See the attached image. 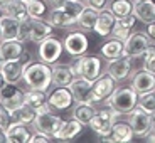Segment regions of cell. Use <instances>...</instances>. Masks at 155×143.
I'll list each match as a JSON object with an SVG mask.
<instances>
[{
	"label": "cell",
	"mask_w": 155,
	"mask_h": 143,
	"mask_svg": "<svg viewBox=\"0 0 155 143\" xmlns=\"http://www.w3.org/2000/svg\"><path fill=\"white\" fill-rule=\"evenodd\" d=\"M4 15H5V8H4V7H0V19H2Z\"/></svg>",
	"instance_id": "obj_50"
},
{
	"label": "cell",
	"mask_w": 155,
	"mask_h": 143,
	"mask_svg": "<svg viewBox=\"0 0 155 143\" xmlns=\"http://www.w3.org/2000/svg\"><path fill=\"white\" fill-rule=\"evenodd\" d=\"M24 2H31V0H24Z\"/></svg>",
	"instance_id": "obj_54"
},
{
	"label": "cell",
	"mask_w": 155,
	"mask_h": 143,
	"mask_svg": "<svg viewBox=\"0 0 155 143\" xmlns=\"http://www.w3.org/2000/svg\"><path fill=\"white\" fill-rule=\"evenodd\" d=\"M24 103L27 106H31L32 109H35L37 113H47L52 109L49 101H47L46 91H41V89L29 88L27 91H24Z\"/></svg>",
	"instance_id": "obj_15"
},
{
	"label": "cell",
	"mask_w": 155,
	"mask_h": 143,
	"mask_svg": "<svg viewBox=\"0 0 155 143\" xmlns=\"http://www.w3.org/2000/svg\"><path fill=\"white\" fill-rule=\"evenodd\" d=\"M47 101L52 109H58V111H64V109H69L71 106L76 103L74 96L71 93V89L68 86H56L49 94H47Z\"/></svg>",
	"instance_id": "obj_11"
},
{
	"label": "cell",
	"mask_w": 155,
	"mask_h": 143,
	"mask_svg": "<svg viewBox=\"0 0 155 143\" xmlns=\"http://www.w3.org/2000/svg\"><path fill=\"white\" fill-rule=\"evenodd\" d=\"M130 86H132L138 94L155 91V74L150 73V71H147V69L137 71V73L132 76V83H130Z\"/></svg>",
	"instance_id": "obj_17"
},
{
	"label": "cell",
	"mask_w": 155,
	"mask_h": 143,
	"mask_svg": "<svg viewBox=\"0 0 155 143\" xmlns=\"http://www.w3.org/2000/svg\"><path fill=\"white\" fill-rule=\"evenodd\" d=\"M128 123L133 130V135L143 138L148 133L152 126H153V120H152V115L147 111H143L142 108H133L132 111L128 113Z\"/></svg>",
	"instance_id": "obj_8"
},
{
	"label": "cell",
	"mask_w": 155,
	"mask_h": 143,
	"mask_svg": "<svg viewBox=\"0 0 155 143\" xmlns=\"http://www.w3.org/2000/svg\"><path fill=\"white\" fill-rule=\"evenodd\" d=\"M152 120H153V125H155V111L152 113Z\"/></svg>",
	"instance_id": "obj_52"
},
{
	"label": "cell",
	"mask_w": 155,
	"mask_h": 143,
	"mask_svg": "<svg viewBox=\"0 0 155 143\" xmlns=\"http://www.w3.org/2000/svg\"><path fill=\"white\" fill-rule=\"evenodd\" d=\"M62 50H64V44L59 41V39L56 37H47L46 41H42V42L39 44L37 47V56H39V61L46 62V64H54V62H58V59L61 57Z\"/></svg>",
	"instance_id": "obj_7"
},
{
	"label": "cell",
	"mask_w": 155,
	"mask_h": 143,
	"mask_svg": "<svg viewBox=\"0 0 155 143\" xmlns=\"http://www.w3.org/2000/svg\"><path fill=\"white\" fill-rule=\"evenodd\" d=\"M4 140L8 143H25L31 140V132L27 130V125L19 123V121H12L5 126L4 130Z\"/></svg>",
	"instance_id": "obj_18"
},
{
	"label": "cell",
	"mask_w": 155,
	"mask_h": 143,
	"mask_svg": "<svg viewBox=\"0 0 155 143\" xmlns=\"http://www.w3.org/2000/svg\"><path fill=\"white\" fill-rule=\"evenodd\" d=\"M137 19L135 15H127V17H121V19H116V24L115 27H121V29H133V25H135Z\"/></svg>",
	"instance_id": "obj_39"
},
{
	"label": "cell",
	"mask_w": 155,
	"mask_h": 143,
	"mask_svg": "<svg viewBox=\"0 0 155 143\" xmlns=\"http://www.w3.org/2000/svg\"><path fill=\"white\" fill-rule=\"evenodd\" d=\"M64 2H66V0H49V4L52 5V7H62Z\"/></svg>",
	"instance_id": "obj_47"
},
{
	"label": "cell",
	"mask_w": 155,
	"mask_h": 143,
	"mask_svg": "<svg viewBox=\"0 0 155 143\" xmlns=\"http://www.w3.org/2000/svg\"><path fill=\"white\" fill-rule=\"evenodd\" d=\"M8 2H10V0H0V7H4V8H5V5H7Z\"/></svg>",
	"instance_id": "obj_49"
},
{
	"label": "cell",
	"mask_w": 155,
	"mask_h": 143,
	"mask_svg": "<svg viewBox=\"0 0 155 143\" xmlns=\"http://www.w3.org/2000/svg\"><path fill=\"white\" fill-rule=\"evenodd\" d=\"M143 69L155 74V44H150L147 52L143 54Z\"/></svg>",
	"instance_id": "obj_37"
},
{
	"label": "cell",
	"mask_w": 155,
	"mask_h": 143,
	"mask_svg": "<svg viewBox=\"0 0 155 143\" xmlns=\"http://www.w3.org/2000/svg\"><path fill=\"white\" fill-rule=\"evenodd\" d=\"M51 138H52L51 135L42 133V132H37V130H35L34 135H31V140H29V141H32V143H47V141H51Z\"/></svg>",
	"instance_id": "obj_42"
},
{
	"label": "cell",
	"mask_w": 155,
	"mask_h": 143,
	"mask_svg": "<svg viewBox=\"0 0 155 143\" xmlns=\"http://www.w3.org/2000/svg\"><path fill=\"white\" fill-rule=\"evenodd\" d=\"M123 44L120 39H115L111 37L110 41H106V42L101 44V56L105 59H116V57H120L121 52H123Z\"/></svg>",
	"instance_id": "obj_31"
},
{
	"label": "cell",
	"mask_w": 155,
	"mask_h": 143,
	"mask_svg": "<svg viewBox=\"0 0 155 143\" xmlns=\"http://www.w3.org/2000/svg\"><path fill=\"white\" fill-rule=\"evenodd\" d=\"M20 61H22L24 64H25V66H27V64H31V62H32V54H31V52H29L27 49H25V50H24V52H22V56H20Z\"/></svg>",
	"instance_id": "obj_45"
},
{
	"label": "cell",
	"mask_w": 155,
	"mask_h": 143,
	"mask_svg": "<svg viewBox=\"0 0 155 143\" xmlns=\"http://www.w3.org/2000/svg\"><path fill=\"white\" fill-rule=\"evenodd\" d=\"M8 118H10V115L7 113V109L2 106V103H0V126L5 130V126L8 125Z\"/></svg>",
	"instance_id": "obj_43"
},
{
	"label": "cell",
	"mask_w": 155,
	"mask_h": 143,
	"mask_svg": "<svg viewBox=\"0 0 155 143\" xmlns=\"http://www.w3.org/2000/svg\"><path fill=\"white\" fill-rule=\"evenodd\" d=\"M132 35V29H121V27H113L111 31V37L115 39H120L121 42H125L128 37Z\"/></svg>",
	"instance_id": "obj_41"
},
{
	"label": "cell",
	"mask_w": 155,
	"mask_h": 143,
	"mask_svg": "<svg viewBox=\"0 0 155 143\" xmlns=\"http://www.w3.org/2000/svg\"><path fill=\"white\" fill-rule=\"evenodd\" d=\"M52 32H54V25L49 20L34 19V22H32V31H31V41L35 44H41L47 37H51Z\"/></svg>",
	"instance_id": "obj_24"
},
{
	"label": "cell",
	"mask_w": 155,
	"mask_h": 143,
	"mask_svg": "<svg viewBox=\"0 0 155 143\" xmlns=\"http://www.w3.org/2000/svg\"><path fill=\"white\" fill-rule=\"evenodd\" d=\"M25 50L24 42L19 39H10V41H0V59L2 61H12L19 59L22 52Z\"/></svg>",
	"instance_id": "obj_21"
},
{
	"label": "cell",
	"mask_w": 155,
	"mask_h": 143,
	"mask_svg": "<svg viewBox=\"0 0 155 143\" xmlns=\"http://www.w3.org/2000/svg\"><path fill=\"white\" fill-rule=\"evenodd\" d=\"M143 138L147 140V141H155V125L150 128V130H148V133L143 136Z\"/></svg>",
	"instance_id": "obj_46"
},
{
	"label": "cell",
	"mask_w": 155,
	"mask_h": 143,
	"mask_svg": "<svg viewBox=\"0 0 155 143\" xmlns=\"http://www.w3.org/2000/svg\"><path fill=\"white\" fill-rule=\"evenodd\" d=\"M27 8H29V15L32 19H42L47 10V4L44 0H31V2H27Z\"/></svg>",
	"instance_id": "obj_34"
},
{
	"label": "cell",
	"mask_w": 155,
	"mask_h": 143,
	"mask_svg": "<svg viewBox=\"0 0 155 143\" xmlns=\"http://www.w3.org/2000/svg\"><path fill=\"white\" fill-rule=\"evenodd\" d=\"M5 14L14 19H17L19 22L31 19L29 15V8H27V2L24 0H10L7 5H5Z\"/></svg>",
	"instance_id": "obj_30"
},
{
	"label": "cell",
	"mask_w": 155,
	"mask_h": 143,
	"mask_svg": "<svg viewBox=\"0 0 155 143\" xmlns=\"http://www.w3.org/2000/svg\"><path fill=\"white\" fill-rule=\"evenodd\" d=\"M73 67H74L76 76L84 77L88 81H96L101 76V73H103L101 59L98 56H91V54H83L79 57H76Z\"/></svg>",
	"instance_id": "obj_4"
},
{
	"label": "cell",
	"mask_w": 155,
	"mask_h": 143,
	"mask_svg": "<svg viewBox=\"0 0 155 143\" xmlns=\"http://www.w3.org/2000/svg\"><path fill=\"white\" fill-rule=\"evenodd\" d=\"M47 20H49L54 27H59V29H69V27H73V25H76V19H73L62 7H52Z\"/></svg>",
	"instance_id": "obj_27"
},
{
	"label": "cell",
	"mask_w": 155,
	"mask_h": 143,
	"mask_svg": "<svg viewBox=\"0 0 155 143\" xmlns=\"http://www.w3.org/2000/svg\"><path fill=\"white\" fill-rule=\"evenodd\" d=\"M84 4H86V7H91L96 12H101L105 8H108L110 0H84Z\"/></svg>",
	"instance_id": "obj_40"
},
{
	"label": "cell",
	"mask_w": 155,
	"mask_h": 143,
	"mask_svg": "<svg viewBox=\"0 0 155 143\" xmlns=\"http://www.w3.org/2000/svg\"><path fill=\"white\" fill-rule=\"evenodd\" d=\"M133 2H140V0H133Z\"/></svg>",
	"instance_id": "obj_55"
},
{
	"label": "cell",
	"mask_w": 155,
	"mask_h": 143,
	"mask_svg": "<svg viewBox=\"0 0 155 143\" xmlns=\"http://www.w3.org/2000/svg\"><path fill=\"white\" fill-rule=\"evenodd\" d=\"M108 8L113 12L116 19L132 15L133 14V0H110Z\"/></svg>",
	"instance_id": "obj_32"
},
{
	"label": "cell",
	"mask_w": 155,
	"mask_h": 143,
	"mask_svg": "<svg viewBox=\"0 0 155 143\" xmlns=\"http://www.w3.org/2000/svg\"><path fill=\"white\" fill-rule=\"evenodd\" d=\"M0 62H2V59H0Z\"/></svg>",
	"instance_id": "obj_57"
},
{
	"label": "cell",
	"mask_w": 155,
	"mask_h": 143,
	"mask_svg": "<svg viewBox=\"0 0 155 143\" xmlns=\"http://www.w3.org/2000/svg\"><path fill=\"white\" fill-rule=\"evenodd\" d=\"M137 106L152 115V113L155 111V91L138 94V105H137Z\"/></svg>",
	"instance_id": "obj_35"
},
{
	"label": "cell",
	"mask_w": 155,
	"mask_h": 143,
	"mask_svg": "<svg viewBox=\"0 0 155 143\" xmlns=\"http://www.w3.org/2000/svg\"><path fill=\"white\" fill-rule=\"evenodd\" d=\"M5 84H7V83H5V79H4V74L0 73V91H2V88H4Z\"/></svg>",
	"instance_id": "obj_48"
},
{
	"label": "cell",
	"mask_w": 155,
	"mask_h": 143,
	"mask_svg": "<svg viewBox=\"0 0 155 143\" xmlns=\"http://www.w3.org/2000/svg\"><path fill=\"white\" fill-rule=\"evenodd\" d=\"M0 103L8 115H12L24 105V91H20L15 84H5L0 91Z\"/></svg>",
	"instance_id": "obj_10"
},
{
	"label": "cell",
	"mask_w": 155,
	"mask_h": 143,
	"mask_svg": "<svg viewBox=\"0 0 155 143\" xmlns=\"http://www.w3.org/2000/svg\"><path fill=\"white\" fill-rule=\"evenodd\" d=\"M105 73L110 74L116 83L125 81L132 74V59L125 57V56H120V57H116V59H108Z\"/></svg>",
	"instance_id": "obj_12"
},
{
	"label": "cell",
	"mask_w": 155,
	"mask_h": 143,
	"mask_svg": "<svg viewBox=\"0 0 155 143\" xmlns=\"http://www.w3.org/2000/svg\"><path fill=\"white\" fill-rule=\"evenodd\" d=\"M0 136H4V128L0 126Z\"/></svg>",
	"instance_id": "obj_51"
},
{
	"label": "cell",
	"mask_w": 155,
	"mask_h": 143,
	"mask_svg": "<svg viewBox=\"0 0 155 143\" xmlns=\"http://www.w3.org/2000/svg\"><path fill=\"white\" fill-rule=\"evenodd\" d=\"M98 14H100V12H96L94 8L84 7V10L79 14V17H78V20H76L78 29L83 31V32L94 31V25H96V20H98Z\"/></svg>",
	"instance_id": "obj_29"
},
{
	"label": "cell",
	"mask_w": 155,
	"mask_h": 143,
	"mask_svg": "<svg viewBox=\"0 0 155 143\" xmlns=\"http://www.w3.org/2000/svg\"><path fill=\"white\" fill-rule=\"evenodd\" d=\"M73 118L78 120L83 125H89L93 116L96 115V105H91V103H74L73 109Z\"/></svg>",
	"instance_id": "obj_26"
},
{
	"label": "cell",
	"mask_w": 155,
	"mask_h": 143,
	"mask_svg": "<svg viewBox=\"0 0 155 143\" xmlns=\"http://www.w3.org/2000/svg\"><path fill=\"white\" fill-rule=\"evenodd\" d=\"M64 44V50L73 57H79V56L86 54V50L89 49V41L83 31H73L64 37L62 41Z\"/></svg>",
	"instance_id": "obj_9"
},
{
	"label": "cell",
	"mask_w": 155,
	"mask_h": 143,
	"mask_svg": "<svg viewBox=\"0 0 155 143\" xmlns=\"http://www.w3.org/2000/svg\"><path fill=\"white\" fill-rule=\"evenodd\" d=\"M32 22H34V19H27L24 20V22H20V31H19V41H27V39H31V31H32Z\"/></svg>",
	"instance_id": "obj_38"
},
{
	"label": "cell",
	"mask_w": 155,
	"mask_h": 143,
	"mask_svg": "<svg viewBox=\"0 0 155 143\" xmlns=\"http://www.w3.org/2000/svg\"><path fill=\"white\" fill-rule=\"evenodd\" d=\"M62 118L59 115H54L52 111H47V113H37L35 116V121H34V128L37 132H42L47 133L54 138V135L58 133V130L61 128L62 125Z\"/></svg>",
	"instance_id": "obj_13"
},
{
	"label": "cell",
	"mask_w": 155,
	"mask_h": 143,
	"mask_svg": "<svg viewBox=\"0 0 155 143\" xmlns=\"http://www.w3.org/2000/svg\"><path fill=\"white\" fill-rule=\"evenodd\" d=\"M74 77H76V73L71 64H62V62L52 64V84L54 86H69Z\"/></svg>",
	"instance_id": "obj_19"
},
{
	"label": "cell",
	"mask_w": 155,
	"mask_h": 143,
	"mask_svg": "<svg viewBox=\"0 0 155 143\" xmlns=\"http://www.w3.org/2000/svg\"><path fill=\"white\" fill-rule=\"evenodd\" d=\"M22 81L27 84V88L41 89V91H49L52 86V66L46 62H31L24 69Z\"/></svg>",
	"instance_id": "obj_1"
},
{
	"label": "cell",
	"mask_w": 155,
	"mask_h": 143,
	"mask_svg": "<svg viewBox=\"0 0 155 143\" xmlns=\"http://www.w3.org/2000/svg\"><path fill=\"white\" fill-rule=\"evenodd\" d=\"M0 41H2V29H0Z\"/></svg>",
	"instance_id": "obj_53"
},
{
	"label": "cell",
	"mask_w": 155,
	"mask_h": 143,
	"mask_svg": "<svg viewBox=\"0 0 155 143\" xmlns=\"http://www.w3.org/2000/svg\"><path fill=\"white\" fill-rule=\"evenodd\" d=\"M153 2H155V0H153Z\"/></svg>",
	"instance_id": "obj_58"
},
{
	"label": "cell",
	"mask_w": 155,
	"mask_h": 143,
	"mask_svg": "<svg viewBox=\"0 0 155 143\" xmlns=\"http://www.w3.org/2000/svg\"><path fill=\"white\" fill-rule=\"evenodd\" d=\"M81 2H84V0H81Z\"/></svg>",
	"instance_id": "obj_56"
},
{
	"label": "cell",
	"mask_w": 155,
	"mask_h": 143,
	"mask_svg": "<svg viewBox=\"0 0 155 143\" xmlns=\"http://www.w3.org/2000/svg\"><path fill=\"white\" fill-rule=\"evenodd\" d=\"M121 116L120 111H116L111 106H103V108L96 109V115L93 116V120L89 123V128L96 133L98 136L105 138V136H110L111 133V128L115 125V121Z\"/></svg>",
	"instance_id": "obj_3"
},
{
	"label": "cell",
	"mask_w": 155,
	"mask_h": 143,
	"mask_svg": "<svg viewBox=\"0 0 155 143\" xmlns=\"http://www.w3.org/2000/svg\"><path fill=\"white\" fill-rule=\"evenodd\" d=\"M145 34H147V37L150 39V42L155 44V20H152V22L147 24V29H145Z\"/></svg>",
	"instance_id": "obj_44"
},
{
	"label": "cell",
	"mask_w": 155,
	"mask_h": 143,
	"mask_svg": "<svg viewBox=\"0 0 155 143\" xmlns=\"http://www.w3.org/2000/svg\"><path fill=\"white\" fill-rule=\"evenodd\" d=\"M116 24V17L113 15V12L110 8H105L98 14V20L96 25H94V32H96L100 37H108L111 35V31Z\"/></svg>",
	"instance_id": "obj_22"
},
{
	"label": "cell",
	"mask_w": 155,
	"mask_h": 143,
	"mask_svg": "<svg viewBox=\"0 0 155 143\" xmlns=\"http://www.w3.org/2000/svg\"><path fill=\"white\" fill-rule=\"evenodd\" d=\"M118 88L116 81L110 74H101L96 81H93V89H91V105H98V103H105L113 91Z\"/></svg>",
	"instance_id": "obj_6"
},
{
	"label": "cell",
	"mask_w": 155,
	"mask_h": 143,
	"mask_svg": "<svg viewBox=\"0 0 155 143\" xmlns=\"http://www.w3.org/2000/svg\"><path fill=\"white\" fill-rule=\"evenodd\" d=\"M133 130L132 126H130V123H125V121H115V125H113L111 128V133H110V136H105V138H101V141H116V143H125V141H132L133 138Z\"/></svg>",
	"instance_id": "obj_20"
},
{
	"label": "cell",
	"mask_w": 155,
	"mask_h": 143,
	"mask_svg": "<svg viewBox=\"0 0 155 143\" xmlns=\"http://www.w3.org/2000/svg\"><path fill=\"white\" fill-rule=\"evenodd\" d=\"M86 4L84 2H81V0H66L64 2V5H62V8L69 14L73 19L78 20V17H79V14H81L83 10H84Z\"/></svg>",
	"instance_id": "obj_36"
},
{
	"label": "cell",
	"mask_w": 155,
	"mask_h": 143,
	"mask_svg": "<svg viewBox=\"0 0 155 143\" xmlns=\"http://www.w3.org/2000/svg\"><path fill=\"white\" fill-rule=\"evenodd\" d=\"M83 126L84 125L79 123L78 120L71 118V120H64L61 125V128L58 130V133L54 135L56 140H74L79 133L83 132Z\"/></svg>",
	"instance_id": "obj_25"
},
{
	"label": "cell",
	"mask_w": 155,
	"mask_h": 143,
	"mask_svg": "<svg viewBox=\"0 0 155 143\" xmlns=\"http://www.w3.org/2000/svg\"><path fill=\"white\" fill-rule=\"evenodd\" d=\"M148 46H150V39L147 37L145 32H132V35L123 44V52H121V56L130 57V59L143 57Z\"/></svg>",
	"instance_id": "obj_5"
},
{
	"label": "cell",
	"mask_w": 155,
	"mask_h": 143,
	"mask_svg": "<svg viewBox=\"0 0 155 143\" xmlns=\"http://www.w3.org/2000/svg\"><path fill=\"white\" fill-rule=\"evenodd\" d=\"M133 15L138 22H143V24L155 20V2L153 0L133 2Z\"/></svg>",
	"instance_id": "obj_23"
},
{
	"label": "cell",
	"mask_w": 155,
	"mask_h": 143,
	"mask_svg": "<svg viewBox=\"0 0 155 143\" xmlns=\"http://www.w3.org/2000/svg\"><path fill=\"white\" fill-rule=\"evenodd\" d=\"M35 116H37V111L32 109L31 106H27L25 103H24L19 109H15V111L12 113L10 118L12 120H15V121H19V123H24V125H34Z\"/></svg>",
	"instance_id": "obj_33"
},
{
	"label": "cell",
	"mask_w": 155,
	"mask_h": 143,
	"mask_svg": "<svg viewBox=\"0 0 155 143\" xmlns=\"http://www.w3.org/2000/svg\"><path fill=\"white\" fill-rule=\"evenodd\" d=\"M0 29H2V41H10V39H19L20 22L14 17L5 14L0 19Z\"/></svg>",
	"instance_id": "obj_28"
},
{
	"label": "cell",
	"mask_w": 155,
	"mask_h": 143,
	"mask_svg": "<svg viewBox=\"0 0 155 143\" xmlns=\"http://www.w3.org/2000/svg\"><path fill=\"white\" fill-rule=\"evenodd\" d=\"M74 96L76 103H91V89H93V81H88L84 77L76 76L68 86Z\"/></svg>",
	"instance_id": "obj_16"
},
{
	"label": "cell",
	"mask_w": 155,
	"mask_h": 143,
	"mask_svg": "<svg viewBox=\"0 0 155 143\" xmlns=\"http://www.w3.org/2000/svg\"><path fill=\"white\" fill-rule=\"evenodd\" d=\"M24 69H25V64L20 61V57L0 62V73L4 74V79L7 84H17L19 81H22Z\"/></svg>",
	"instance_id": "obj_14"
},
{
	"label": "cell",
	"mask_w": 155,
	"mask_h": 143,
	"mask_svg": "<svg viewBox=\"0 0 155 143\" xmlns=\"http://www.w3.org/2000/svg\"><path fill=\"white\" fill-rule=\"evenodd\" d=\"M105 105L115 108L121 115H128L138 105V93L132 86H128V88H116L111 96L105 101Z\"/></svg>",
	"instance_id": "obj_2"
}]
</instances>
